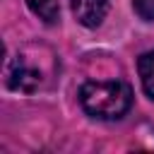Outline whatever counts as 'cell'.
Segmentation results:
<instances>
[{"label": "cell", "mask_w": 154, "mask_h": 154, "mask_svg": "<svg viewBox=\"0 0 154 154\" xmlns=\"http://www.w3.org/2000/svg\"><path fill=\"white\" fill-rule=\"evenodd\" d=\"M82 108L99 118V120H118L132 106V89L130 84L116 82H84L79 89Z\"/></svg>", "instance_id": "cell-1"}, {"label": "cell", "mask_w": 154, "mask_h": 154, "mask_svg": "<svg viewBox=\"0 0 154 154\" xmlns=\"http://www.w3.org/2000/svg\"><path fill=\"white\" fill-rule=\"evenodd\" d=\"M41 70L29 65L24 55H17L10 60L7 65V72H5V82L10 89L14 91H36L41 87Z\"/></svg>", "instance_id": "cell-2"}, {"label": "cell", "mask_w": 154, "mask_h": 154, "mask_svg": "<svg viewBox=\"0 0 154 154\" xmlns=\"http://www.w3.org/2000/svg\"><path fill=\"white\" fill-rule=\"evenodd\" d=\"M75 19L87 26V29H96L106 14H108V7H111V0H67Z\"/></svg>", "instance_id": "cell-3"}, {"label": "cell", "mask_w": 154, "mask_h": 154, "mask_svg": "<svg viewBox=\"0 0 154 154\" xmlns=\"http://www.w3.org/2000/svg\"><path fill=\"white\" fill-rule=\"evenodd\" d=\"M137 72H140V82H142L144 94L149 99H154V51H147V53L140 55Z\"/></svg>", "instance_id": "cell-4"}, {"label": "cell", "mask_w": 154, "mask_h": 154, "mask_svg": "<svg viewBox=\"0 0 154 154\" xmlns=\"http://www.w3.org/2000/svg\"><path fill=\"white\" fill-rule=\"evenodd\" d=\"M26 5L46 24H55L60 19V5H58V0H26Z\"/></svg>", "instance_id": "cell-5"}, {"label": "cell", "mask_w": 154, "mask_h": 154, "mask_svg": "<svg viewBox=\"0 0 154 154\" xmlns=\"http://www.w3.org/2000/svg\"><path fill=\"white\" fill-rule=\"evenodd\" d=\"M132 10L137 12L140 19L154 22V0H132Z\"/></svg>", "instance_id": "cell-6"}]
</instances>
